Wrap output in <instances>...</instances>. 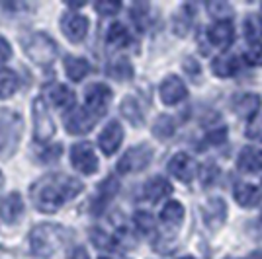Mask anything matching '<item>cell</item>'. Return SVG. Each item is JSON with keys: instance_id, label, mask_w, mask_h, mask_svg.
<instances>
[{"instance_id": "1", "label": "cell", "mask_w": 262, "mask_h": 259, "mask_svg": "<svg viewBox=\"0 0 262 259\" xmlns=\"http://www.w3.org/2000/svg\"><path fill=\"white\" fill-rule=\"evenodd\" d=\"M82 191V184L77 177L65 173H49L41 177L32 187V201L37 211L41 213H57L69 199L77 197Z\"/></svg>"}, {"instance_id": "2", "label": "cell", "mask_w": 262, "mask_h": 259, "mask_svg": "<svg viewBox=\"0 0 262 259\" xmlns=\"http://www.w3.org/2000/svg\"><path fill=\"white\" fill-rule=\"evenodd\" d=\"M67 238H69V232L59 224H39L32 230V238H30L32 253L41 259L51 257L63 246Z\"/></svg>"}, {"instance_id": "3", "label": "cell", "mask_w": 262, "mask_h": 259, "mask_svg": "<svg viewBox=\"0 0 262 259\" xmlns=\"http://www.w3.org/2000/svg\"><path fill=\"white\" fill-rule=\"evenodd\" d=\"M22 133V117L16 111H10V109L0 111V158H10L18 150Z\"/></svg>"}, {"instance_id": "4", "label": "cell", "mask_w": 262, "mask_h": 259, "mask_svg": "<svg viewBox=\"0 0 262 259\" xmlns=\"http://www.w3.org/2000/svg\"><path fill=\"white\" fill-rule=\"evenodd\" d=\"M22 45L26 55L32 59L35 65L47 66L57 59V43H55L53 37H49L43 32L32 33V35L24 37Z\"/></svg>"}, {"instance_id": "5", "label": "cell", "mask_w": 262, "mask_h": 259, "mask_svg": "<svg viewBox=\"0 0 262 259\" xmlns=\"http://www.w3.org/2000/svg\"><path fill=\"white\" fill-rule=\"evenodd\" d=\"M153 158V148L149 144H137L121 156L118 162V172L120 173H133L145 170Z\"/></svg>"}, {"instance_id": "6", "label": "cell", "mask_w": 262, "mask_h": 259, "mask_svg": "<svg viewBox=\"0 0 262 259\" xmlns=\"http://www.w3.org/2000/svg\"><path fill=\"white\" fill-rule=\"evenodd\" d=\"M33 133L37 141H49L55 135V121L41 97L33 99Z\"/></svg>"}, {"instance_id": "7", "label": "cell", "mask_w": 262, "mask_h": 259, "mask_svg": "<svg viewBox=\"0 0 262 259\" xmlns=\"http://www.w3.org/2000/svg\"><path fill=\"white\" fill-rule=\"evenodd\" d=\"M71 162L78 172L92 175L98 172V156L94 154L88 142H78L71 148Z\"/></svg>"}, {"instance_id": "8", "label": "cell", "mask_w": 262, "mask_h": 259, "mask_svg": "<svg viewBox=\"0 0 262 259\" xmlns=\"http://www.w3.org/2000/svg\"><path fill=\"white\" fill-rule=\"evenodd\" d=\"M112 101V90L106 84H92V86L86 88V106L84 108L96 115V117H102L106 111H108V106Z\"/></svg>"}, {"instance_id": "9", "label": "cell", "mask_w": 262, "mask_h": 259, "mask_svg": "<svg viewBox=\"0 0 262 259\" xmlns=\"http://www.w3.org/2000/svg\"><path fill=\"white\" fill-rule=\"evenodd\" d=\"M61 30H63L69 41L78 43V41H82L86 37L88 18L82 16V14H77V12H69L61 18Z\"/></svg>"}, {"instance_id": "10", "label": "cell", "mask_w": 262, "mask_h": 259, "mask_svg": "<svg viewBox=\"0 0 262 259\" xmlns=\"http://www.w3.org/2000/svg\"><path fill=\"white\" fill-rule=\"evenodd\" d=\"M168 172L172 173L178 182L188 184V182H192L198 175V164L192 156L180 152V154L172 156V160L168 162Z\"/></svg>"}, {"instance_id": "11", "label": "cell", "mask_w": 262, "mask_h": 259, "mask_svg": "<svg viewBox=\"0 0 262 259\" xmlns=\"http://www.w3.org/2000/svg\"><path fill=\"white\" fill-rule=\"evenodd\" d=\"M96 119L98 117L92 115L86 108L73 109L69 113V117H65V129L71 135H84V133H88V131L94 127Z\"/></svg>"}, {"instance_id": "12", "label": "cell", "mask_w": 262, "mask_h": 259, "mask_svg": "<svg viewBox=\"0 0 262 259\" xmlns=\"http://www.w3.org/2000/svg\"><path fill=\"white\" fill-rule=\"evenodd\" d=\"M202 215H204V222H206V226L211 228V230H217L225 224V220H227V205H225V201L223 199H209L208 203L204 205L202 209Z\"/></svg>"}, {"instance_id": "13", "label": "cell", "mask_w": 262, "mask_h": 259, "mask_svg": "<svg viewBox=\"0 0 262 259\" xmlns=\"http://www.w3.org/2000/svg\"><path fill=\"white\" fill-rule=\"evenodd\" d=\"M121 141H123V129H121V125L118 121H110L108 125L104 127V131L100 133L98 146L106 156H110V154H114V152L120 148Z\"/></svg>"}, {"instance_id": "14", "label": "cell", "mask_w": 262, "mask_h": 259, "mask_svg": "<svg viewBox=\"0 0 262 259\" xmlns=\"http://www.w3.org/2000/svg\"><path fill=\"white\" fill-rule=\"evenodd\" d=\"M98 187H100L98 193H96L94 201H92V213H94V215H102V213L106 211V206L112 203V199L118 193L120 184L116 182V177H106Z\"/></svg>"}, {"instance_id": "15", "label": "cell", "mask_w": 262, "mask_h": 259, "mask_svg": "<svg viewBox=\"0 0 262 259\" xmlns=\"http://www.w3.org/2000/svg\"><path fill=\"white\" fill-rule=\"evenodd\" d=\"M186 86L178 76H166L161 84V99L166 106H174L186 97Z\"/></svg>"}, {"instance_id": "16", "label": "cell", "mask_w": 262, "mask_h": 259, "mask_svg": "<svg viewBox=\"0 0 262 259\" xmlns=\"http://www.w3.org/2000/svg\"><path fill=\"white\" fill-rule=\"evenodd\" d=\"M22 215H24V201L18 193L6 195L0 201V216H2V220L6 224H16Z\"/></svg>"}, {"instance_id": "17", "label": "cell", "mask_w": 262, "mask_h": 259, "mask_svg": "<svg viewBox=\"0 0 262 259\" xmlns=\"http://www.w3.org/2000/svg\"><path fill=\"white\" fill-rule=\"evenodd\" d=\"M237 166L245 173H258L262 170V150L256 146H245L237 156Z\"/></svg>"}, {"instance_id": "18", "label": "cell", "mask_w": 262, "mask_h": 259, "mask_svg": "<svg viewBox=\"0 0 262 259\" xmlns=\"http://www.w3.org/2000/svg\"><path fill=\"white\" fill-rule=\"evenodd\" d=\"M262 106V99L260 96L256 94H241L239 97H235L233 101V109L235 113L239 115L241 119H251L258 113V109Z\"/></svg>"}, {"instance_id": "19", "label": "cell", "mask_w": 262, "mask_h": 259, "mask_svg": "<svg viewBox=\"0 0 262 259\" xmlns=\"http://www.w3.org/2000/svg\"><path fill=\"white\" fill-rule=\"evenodd\" d=\"M47 96L51 99L55 108L59 109H71L77 101V96L73 90H69L65 84H53L47 88Z\"/></svg>"}, {"instance_id": "20", "label": "cell", "mask_w": 262, "mask_h": 259, "mask_svg": "<svg viewBox=\"0 0 262 259\" xmlns=\"http://www.w3.org/2000/svg\"><path fill=\"white\" fill-rule=\"evenodd\" d=\"M208 37L215 47H229L235 37V30L231 22H215L208 30Z\"/></svg>"}, {"instance_id": "21", "label": "cell", "mask_w": 262, "mask_h": 259, "mask_svg": "<svg viewBox=\"0 0 262 259\" xmlns=\"http://www.w3.org/2000/svg\"><path fill=\"white\" fill-rule=\"evenodd\" d=\"M262 191L252 184H241L235 187V201L245 209H254L260 203Z\"/></svg>"}, {"instance_id": "22", "label": "cell", "mask_w": 262, "mask_h": 259, "mask_svg": "<svg viewBox=\"0 0 262 259\" xmlns=\"http://www.w3.org/2000/svg\"><path fill=\"white\" fill-rule=\"evenodd\" d=\"M239 70V59L231 53H223L213 59L211 63V72L219 78H229Z\"/></svg>"}, {"instance_id": "23", "label": "cell", "mask_w": 262, "mask_h": 259, "mask_svg": "<svg viewBox=\"0 0 262 259\" xmlns=\"http://www.w3.org/2000/svg\"><path fill=\"white\" fill-rule=\"evenodd\" d=\"M172 191V187L170 184L164 179V177H153V179H149L145 187H143V197L147 199V201H151V203H157V201H161L163 197Z\"/></svg>"}, {"instance_id": "24", "label": "cell", "mask_w": 262, "mask_h": 259, "mask_svg": "<svg viewBox=\"0 0 262 259\" xmlns=\"http://www.w3.org/2000/svg\"><path fill=\"white\" fill-rule=\"evenodd\" d=\"M65 72L73 82H80L90 72V63L82 57H67L65 59Z\"/></svg>"}, {"instance_id": "25", "label": "cell", "mask_w": 262, "mask_h": 259, "mask_svg": "<svg viewBox=\"0 0 262 259\" xmlns=\"http://www.w3.org/2000/svg\"><path fill=\"white\" fill-rule=\"evenodd\" d=\"M161 220L166 226H180L184 220V206L180 205L178 201H168L161 211Z\"/></svg>"}, {"instance_id": "26", "label": "cell", "mask_w": 262, "mask_h": 259, "mask_svg": "<svg viewBox=\"0 0 262 259\" xmlns=\"http://www.w3.org/2000/svg\"><path fill=\"white\" fill-rule=\"evenodd\" d=\"M121 115L129 121L131 125H135V127H139L143 123V111L139 108V103H137V99L135 97H125L123 101H121Z\"/></svg>"}, {"instance_id": "27", "label": "cell", "mask_w": 262, "mask_h": 259, "mask_svg": "<svg viewBox=\"0 0 262 259\" xmlns=\"http://www.w3.org/2000/svg\"><path fill=\"white\" fill-rule=\"evenodd\" d=\"M18 76L14 70H8V68H2L0 70V99L4 97H10L16 90H18Z\"/></svg>"}, {"instance_id": "28", "label": "cell", "mask_w": 262, "mask_h": 259, "mask_svg": "<svg viewBox=\"0 0 262 259\" xmlns=\"http://www.w3.org/2000/svg\"><path fill=\"white\" fill-rule=\"evenodd\" d=\"M243 28H245V35H247L251 41H260L262 39V16L260 14H251V16H247Z\"/></svg>"}, {"instance_id": "29", "label": "cell", "mask_w": 262, "mask_h": 259, "mask_svg": "<svg viewBox=\"0 0 262 259\" xmlns=\"http://www.w3.org/2000/svg\"><path fill=\"white\" fill-rule=\"evenodd\" d=\"M108 43L110 45H116V47H123V45L129 41V32H127V28L123 25V23L116 22L110 25L108 30Z\"/></svg>"}, {"instance_id": "30", "label": "cell", "mask_w": 262, "mask_h": 259, "mask_svg": "<svg viewBox=\"0 0 262 259\" xmlns=\"http://www.w3.org/2000/svg\"><path fill=\"white\" fill-rule=\"evenodd\" d=\"M108 74L116 80H129L133 76V66L127 59H120V61H114L108 66Z\"/></svg>"}, {"instance_id": "31", "label": "cell", "mask_w": 262, "mask_h": 259, "mask_svg": "<svg viewBox=\"0 0 262 259\" xmlns=\"http://www.w3.org/2000/svg\"><path fill=\"white\" fill-rule=\"evenodd\" d=\"M174 121L172 117H168V115H161V117H157L153 125V135L157 139H168V137H172L174 135Z\"/></svg>"}, {"instance_id": "32", "label": "cell", "mask_w": 262, "mask_h": 259, "mask_svg": "<svg viewBox=\"0 0 262 259\" xmlns=\"http://www.w3.org/2000/svg\"><path fill=\"white\" fill-rule=\"evenodd\" d=\"M192 12L190 8H182V10L178 12L174 16V32L178 35H186L188 30H190V25H192Z\"/></svg>"}, {"instance_id": "33", "label": "cell", "mask_w": 262, "mask_h": 259, "mask_svg": "<svg viewBox=\"0 0 262 259\" xmlns=\"http://www.w3.org/2000/svg\"><path fill=\"white\" fill-rule=\"evenodd\" d=\"M133 222H135V226L139 232L143 234H151L155 230V218L151 213H145V211H139V213H135L133 216Z\"/></svg>"}, {"instance_id": "34", "label": "cell", "mask_w": 262, "mask_h": 259, "mask_svg": "<svg viewBox=\"0 0 262 259\" xmlns=\"http://www.w3.org/2000/svg\"><path fill=\"white\" fill-rule=\"evenodd\" d=\"M208 10L211 16H215L219 22H229L231 14H233V6L227 2H209Z\"/></svg>"}, {"instance_id": "35", "label": "cell", "mask_w": 262, "mask_h": 259, "mask_svg": "<svg viewBox=\"0 0 262 259\" xmlns=\"http://www.w3.org/2000/svg\"><path fill=\"white\" fill-rule=\"evenodd\" d=\"M245 61L251 66H260L262 65V45L252 43L247 51H245Z\"/></svg>"}, {"instance_id": "36", "label": "cell", "mask_w": 262, "mask_h": 259, "mask_svg": "<svg viewBox=\"0 0 262 259\" xmlns=\"http://www.w3.org/2000/svg\"><path fill=\"white\" fill-rule=\"evenodd\" d=\"M96 10L102 14V16H116L118 12H120L121 4L120 2H110V0H102V2H96V6H94Z\"/></svg>"}, {"instance_id": "37", "label": "cell", "mask_w": 262, "mask_h": 259, "mask_svg": "<svg viewBox=\"0 0 262 259\" xmlns=\"http://www.w3.org/2000/svg\"><path fill=\"white\" fill-rule=\"evenodd\" d=\"M92 242L102 249H112L114 248V240L106 234V232H102V230H92Z\"/></svg>"}, {"instance_id": "38", "label": "cell", "mask_w": 262, "mask_h": 259, "mask_svg": "<svg viewBox=\"0 0 262 259\" xmlns=\"http://www.w3.org/2000/svg\"><path fill=\"white\" fill-rule=\"evenodd\" d=\"M247 137L252 139V141H262V117L254 119V121L249 123V127H247Z\"/></svg>"}, {"instance_id": "39", "label": "cell", "mask_w": 262, "mask_h": 259, "mask_svg": "<svg viewBox=\"0 0 262 259\" xmlns=\"http://www.w3.org/2000/svg\"><path fill=\"white\" fill-rule=\"evenodd\" d=\"M217 172H219L217 166H211V164H209V166H206V168H204V172H200V175H202V182H204L206 185H209L213 179H215V177H217Z\"/></svg>"}, {"instance_id": "40", "label": "cell", "mask_w": 262, "mask_h": 259, "mask_svg": "<svg viewBox=\"0 0 262 259\" xmlns=\"http://www.w3.org/2000/svg\"><path fill=\"white\" fill-rule=\"evenodd\" d=\"M225 139H227V131H225V129L213 131V133H209L208 137H206V141H208L209 144H221Z\"/></svg>"}, {"instance_id": "41", "label": "cell", "mask_w": 262, "mask_h": 259, "mask_svg": "<svg viewBox=\"0 0 262 259\" xmlns=\"http://www.w3.org/2000/svg\"><path fill=\"white\" fill-rule=\"evenodd\" d=\"M12 57V47H10V43L0 35V65L2 63H6L8 59Z\"/></svg>"}, {"instance_id": "42", "label": "cell", "mask_w": 262, "mask_h": 259, "mask_svg": "<svg viewBox=\"0 0 262 259\" xmlns=\"http://www.w3.org/2000/svg\"><path fill=\"white\" fill-rule=\"evenodd\" d=\"M61 150H63V148H61V144H55L53 148H49V150H45L43 154H41V156H43L41 160H43V162H51V160H57V158L61 156Z\"/></svg>"}, {"instance_id": "43", "label": "cell", "mask_w": 262, "mask_h": 259, "mask_svg": "<svg viewBox=\"0 0 262 259\" xmlns=\"http://www.w3.org/2000/svg\"><path fill=\"white\" fill-rule=\"evenodd\" d=\"M69 259H90V257H88V251L84 248H75L69 253Z\"/></svg>"}, {"instance_id": "44", "label": "cell", "mask_w": 262, "mask_h": 259, "mask_svg": "<svg viewBox=\"0 0 262 259\" xmlns=\"http://www.w3.org/2000/svg\"><path fill=\"white\" fill-rule=\"evenodd\" d=\"M247 259H262V249H258V251H252Z\"/></svg>"}, {"instance_id": "45", "label": "cell", "mask_w": 262, "mask_h": 259, "mask_svg": "<svg viewBox=\"0 0 262 259\" xmlns=\"http://www.w3.org/2000/svg\"><path fill=\"white\" fill-rule=\"evenodd\" d=\"M2 184H4V175H2V172H0V187H2Z\"/></svg>"}, {"instance_id": "46", "label": "cell", "mask_w": 262, "mask_h": 259, "mask_svg": "<svg viewBox=\"0 0 262 259\" xmlns=\"http://www.w3.org/2000/svg\"><path fill=\"white\" fill-rule=\"evenodd\" d=\"M182 259H194V257H182Z\"/></svg>"}, {"instance_id": "47", "label": "cell", "mask_w": 262, "mask_h": 259, "mask_svg": "<svg viewBox=\"0 0 262 259\" xmlns=\"http://www.w3.org/2000/svg\"><path fill=\"white\" fill-rule=\"evenodd\" d=\"M104 259H106V257H104Z\"/></svg>"}]
</instances>
